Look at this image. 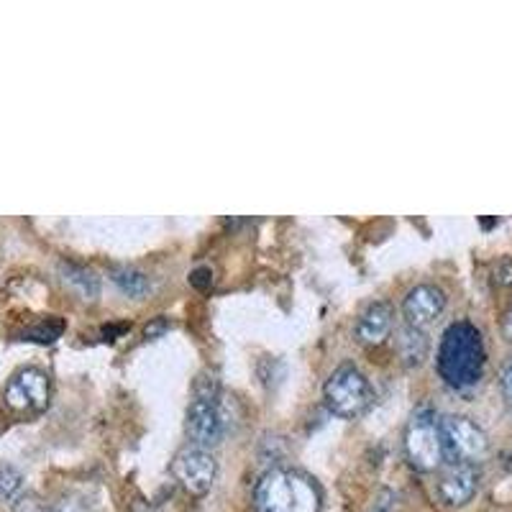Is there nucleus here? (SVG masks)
Here are the masks:
<instances>
[{
  "mask_svg": "<svg viewBox=\"0 0 512 512\" xmlns=\"http://www.w3.org/2000/svg\"><path fill=\"white\" fill-rule=\"evenodd\" d=\"M59 277L82 300H95L98 297L100 280L90 267H82V264L75 262H62L59 264Z\"/></svg>",
  "mask_w": 512,
  "mask_h": 512,
  "instance_id": "12",
  "label": "nucleus"
},
{
  "mask_svg": "<svg viewBox=\"0 0 512 512\" xmlns=\"http://www.w3.org/2000/svg\"><path fill=\"white\" fill-rule=\"evenodd\" d=\"M167 331H169V320L159 315V318H154L152 323H146L144 338H159L162 333H167Z\"/></svg>",
  "mask_w": 512,
  "mask_h": 512,
  "instance_id": "22",
  "label": "nucleus"
},
{
  "mask_svg": "<svg viewBox=\"0 0 512 512\" xmlns=\"http://www.w3.org/2000/svg\"><path fill=\"white\" fill-rule=\"evenodd\" d=\"M402 448H405V459L415 472L431 474L441 469L443 459H446L441 420L436 418L431 408H418L410 415L408 425H405V436H402Z\"/></svg>",
  "mask_w": 512,
  "mask_h": 512,
  "instance_id": "3",
  "label": "nucleus"
},
{
  "mask_svg": "<svg viewBox=\"0 0 512 512\" xmlns=\"http://www.w3.org/2000/svg\"><path fill=\"white\" fill-rule=\"evenodd\" d=\"M492 280H495V285H500V287L512 285V259L510 256H505V259H500V262L495 264V269H492Z\"/></svg>",
  "mask_w": 512,
  "mask_h": 512,
  "instance_id": "17",
  "label": "nucleus"
},
{
  "mask_svg": "<svg viewBox=\"0 0 512 512\" xmlns=\"http://www.w3.org/2000/svg\"><path fill=\"white\" fill-rule=\"evenodd\" d=\"M21 489H24V474L16 466L0 464V505L21 500Z\"/></svg>",
  "mask_w": 512,
  "mask_h": 512,
  "instance_id": "15",
  "label": "nucleus"
},
{
  "mask_svg": "<svg viewBox=\"0 0 512 512\" xmlns=\"http://www.w3.org/2000/svg\"><path fill=\"white\" fill-rule=\"evenodd\" d=\"M62 331H64L62 320L47 318V320H41V323H36L34 328H29V331H24V341H36V344H52L54 338H57Z\"/></svg>",
  "mask_w": 512,
  "mask_h": 512,
  "instance_id": "16",
  "label": "nucleus"
},
{
  "mask_svg": "<svg viewBox=\"0 0 512 512\" xmlns=\"http://www.w3.org/2000/svg\"><path fill=\"white\" fill-rule=\"evenodd\" d=\"M49 395H52V384H49L47 372L36 367L18 369L6 384L3 400L16 413H41L47 410Z\"/></svg>",
  "mask_w": 512,
  "mask_h": 512,
  "instance_id": "7",
  "label": "nucleus"
},
{
  "mask_svg": "<svg viewBox=\"0 0 512 512\" xmlns=\"http://www.w3.org/2000/svg\"><path fill=\"white\" fill-rule=\"evenodd\" d=\"M210 282H213V272H210V267H198L190 274V285L198 287V290H208Z\"/></svg>",
  "mask_w": 512,
  "mask_h": 512,
  "instance_id": "20",
  "label": "nucleus"
},
{
  "mask_svg": "<svg viewBox=\"0 0 512 512\" xmlns=\"http://www.w3.org/2000/svg\"><path fill=\"white\" fill-rule=\"evenodd\" d=\"M13 512H54V510L47 505V502L39 500V497L26 495V497H21L16 505H13Z\"/></svg>",
  "mask_w": 512,
  "mask_h": 512,
  "instance_id": "18",
  "label": "nucleus"
},
{
  "mask_svg": "<svg viewBox=\"0 0 512 512\" xmlns=\"http://www.w3.org/2000/svg\"><path fill=\"white\" fill-rule=\"evenodd\" d=\"M323 397H326L328 410L336 418L356 420L374 405V387L367 379V374L361 372L359 367H354V364H341L326 379Z\"/></svg>",
  "mask_w": 512,
  "mask_h": 512,
  "instance_id": "4",
  "label": "nucleus"
},
{
  "mask_svg": "<svg viewBox=\"0 0 512 512\" xmlns=\"http://www.w3.org/2000/svg\"><path fill=\"white\" fill-rule=\"evenodd\" d=\"M479 489V472L474 464H451L443 469L441 479L436 484L438 500L446 507H464L474 500Z\"/></svg>",
  "mask_w": 512,
  "mask_h": 512,
  "instance_id": "9",
  "label": "nucleus"
},
{
  "mask_svg": "<svg viewBox=\"0 0 512 512\" xmlns=\"http://www.w3.org/2000/svg\"><path fill=\"white\" fill-rule=\"evenodd\" d=\"M397 354H400V359L405 361V367H420L425 359H428V338H425V333L420 331V328H413V326H400L397 328Z\"/></svg>",
  "mask_w": 512,
  "mask_h": 512,
  "instance_id": "13",
  "label": "nucleus"
},
{
  "mask_svg": "<svg viewBox=\"0 0 512 512\" xmlns=\"http://www.w3.org/2000/svg\"><path fill=\"white\" fill-rule=\"evenodd\" d=\"M323 495L308 472L272 466L254 487V512H320Z\"/></svg>",
  "mask_w": 512,
  "mask_h": 512,
  "instance_id": "2",
  "label": "nucleus"
},
{
  "mask_svg": "<svg viewBox=\"0 0 512 512\" xmlns=\"http://www.w3.org/2000/svg\"><path fill=\"white\" fill-rule=\"evenodd\" d=\"M54 512H88V505H85L82 497L70 495V497H64V500L54 507Z\"/></svg>",
  "mask_w": 512,
  "mask_h": 512,
  "instance_id": "21",
  "label": "nucleus"
},
{
  "mask_svg": "<svg viewBox=\"0 0 512 512\" xmlns=\"http://www.w3.org/2000/svg\"><path fill=\"white\" fill-rule=\"evenodd\" d=\"M185 433L192 446H216L223 438V415L218 395H195L185 415Z\"/></svg>",
  "mask_w": 512,
  "mask_h": 512,
  "instance_id": "8",
  "label": "nucleus"
},
{
  "mask_svg": "<svg viewBox=\"0 0 512 512\" xmlns=\"http://www.w3.org/2000/svg\"><path fill=\"white\" fill-rule=\"evenodd\" d=\"M111 280L113 285L128 297H144L146 292L152 290V280H149L141 269H134V267L111 269Z\"/></svg>",
  "mask_w": 512,
  "mask_h": 512,
  "instance_id": "14",
  "label": "nucleus"
},
{
  "mask_svg": "<svg viewBox=\"0 0 512 512\" xmlns=\"http://www.w3.org/2000/svg\"><path fill=\"white\" fill-rule=\"evenodd\" d=\"M484 359L487 354H484L482 333L469 320H456L443 331L436 369L448 387H454V390L474 387L482 379Z\"/></svg>",
  "mask_w": 512,
  "mask_h": 512,
  "instance_id": "1",
  "label": "nucleus"
},
{
  "mask_svg": "<svg viewBox=\"0 0 512 512\" xmlns=\"http://www.w3.org/2000/svg\"><path fill=\"white\" fill-rule=\"evenodd\" d=\"M392 502H395V495H392L390 489H382V495H379L377 505H374V512H392Z\"/></svg>",
  "mask_w": 512,
  "mask_h": 512,
  "instance_id": "23",
  "label": "nucleus"
},
{
  "mask_svg": "<svg viewBox=\"0 0 512 512\" xmlns=\"http://www.w3.org/2000/svg\"><path fill=\"white\" fill-rule=\"evenodd\" d=\"M392 326H395V310L390 303L379 300L359 315L354 336L361 346H382L390 338Z\"/></svg>",
  "mask_w": 512,
  "mask_h": 512,
  "instance_id": "11",
  "label": "nucleus"
},
{
  "mask_svg": "<svg viewBox=\"0 0 512 512\" xmlns=\"http://www.w3.org/2000/svg\"><path fill=\"white\" fill-rule=\"evenodd\" d=\"M441 438L446 459L456 461V464L477 466L489 454L487 433L466 415H443Z\"/></svg>",
  "mask_w": 512,
  "mask_h": 512,
  "instance_id": "5",
  "label": "nucleus"
},
{
  "mask_svg": "<svg viewBox=\"0 0 512 512\" xmlns=\"http://www.w3.org/2000/svg\"><path fill=\"white\" fill-rule=\"evenodd\" d=\"M500 387H502V397H505L507 408L512 410V356L502 364L500 369Z\"/></svg>",
  "mask_w": 512,
  "mask_h": 512,
  "instance_id": "19",
  "label": "nucleus"
},
{
  "mask_svg": "<svg viewBox=\"0 0 512 512\" xmlns=\"http://www.w3.org/2000/svg\"><path fill=\"white\" fill-rule=\"evenodd\" d=\"M172 474H175V479L185 492L203 497L208 495L213 482H216L218 461L213 459L208 448L187 446L177 451L175 461H172Z\"/></svg>",
  "mask_w": 512,
  "mask_h": 512,
  "instance_id": "6",
  "label": "nucleus"
},
{
  "mask_svg": "<svg viewBox=\"0 0 512 512\" xmlns=\"http://www.w3.org/2000/svg\"><path fill=\"white\" fill-rule=\"evenodd\" d=\"M443 308H446V295H443L441 287L418 285L402 300V318L408 326L423 331L428 323H433L443 313Z\"/></svg>",
  "mask_w": 512,
  "mask_h": 512,
  "instance_id": "10",
  "label": "nucleus"
}]
</instances>
